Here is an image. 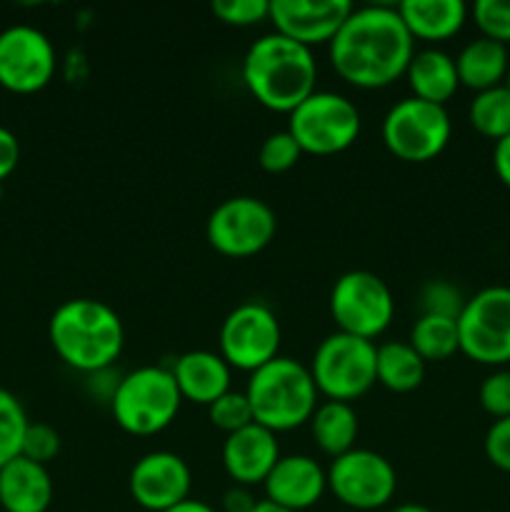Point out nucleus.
I'll return each mask as SVG.
<instances>
[{
  "mask_svg": "<svg viewBox=\"0 0 510 512\" xmlns=\"http://www.w3.org/2000/svg\"><path fill=\"white\" fill-rule=\"evenodd\" d=\"M415 40L398 5L353 8L328 43L330 65L355 88H385L408 70Z\"/></svg>",
  "mask_w": 510,
  "mask_h": 512,
  "instance_id": "nucleus-1",
  "label": "nucleus"
},
{
  "mask_svg": "<svg viewBox=\"0 0 510 512\" xmlns=\"http://www.w3.org/2000/svg\"><path fill=\"white\" fill-rule=\"evenodd\" d=\"M48 338L58 358L80 373H103L113 368L125 345L120 315L103 300L73 298L55 308Z\"/></svg>",
  "mask_w": 510,
  "mask_h": 512,
  "instance_id": "nucleus-2",
  "label": "nucleus"
},
{
  "mask_svg": "<svg viewBox=\"0 0 510 512\" xmlns=\"http://www.w3.org/2000/svg\"><path fill=\"white\" fill-rule=\"evenodd\" d=\"M318 63L313 50L280 33L255 40L243 58V83L260 105L278 113H293L315 93Z\"/></svg>",
  "mask_w": 510,
  "mask_h": 512,
  "instance_id": "nucleus-3",
  "label": "nucleus"
},
{
  "mask_svg": "<svg viewBox=\"0 0 510 512\" xmlns=\"http://www.w3.org/2000/svg\"><path fill=\"white\" fill-rule=\"evenodd\" d=\"M245 395L255 423L278 435L310 423L320 393L308 365L278 355L250 373Z\"/></svg>",
  "mask_w": 510,
  "mask_h": 512,
  "instance_id": "nucleus-4",
  "label": "nucleus"
},
{
  "mask_svg": "<svg viewBox=\"0 0 510 512\" xmlns=\"http://www.w3.org/2000/svg\"><path fill=\"white\" fill-rule=\"evenodd\" d=\"M183 395L173 373L160 365H143L123 375L110 398V413L120 430L138 438L158 435L178 418Z\"/></svg>",
  "mask_w": 510,
  "mask_h": 512,
  "instance_id": "nucleus-5",
  "label": "nucleus"
},
{
  "mask_svg": "<svg viewBox=\"0 0 510 512\" xmlns=\"http://www.w3.org/2000/svg\"><path fill=\"white\" fill-rule=\"evenodd\" d=\"M375 343L335 330L320 340L310 360L315 388L328 400L350 403L375 385Z\"/></svg>",
  "mask_w": 510,
  "mask_h": 512,
  "instance_id": "nucleus-6",
  "label": "nucleus"
},
{
  "mask_svg": "<svg viewBox=\"0 0 510 512\" xmlns=\"http://www.w3.org/2000/svg\"><path fill=\"white\" fill-rule=\"evenodd\" d=\"M288 115V133L310 155L343 153L360 135V110L330 90H315Z\"/></svg>",
  "mask_w": 510,
  "mask_h": 512,
  "instance_id": "nucleus-7",
  "label": "nucleus"
},
{
  "mask_svg": "<svg viewBox=\"0 0 510 512\" xmlns=\"http://www.w3.org/2000/svg\"><path fill=\"white\" fill-rule=\"evenodd\" d=\"M453 123L445 105L415 95L398 100L383 118V143L405 163H428L448 145Z\"/></svg>",
  "mask_w": 510,
  "mask_h": 512,
  "instance_id": "nucleus-8",
  "label": "nucleus"
},
{
  "mask_svg": "<svg viewBox=\"0 0 510 512\" xmlns=\"http://www.w3.org/2000/svg\"><path fill=\"white\" fill-rule=\"evenodd\" d=\"M330 315L340 333L375 340L393 323V293L380 275L370 270H348L330 290Z\"/></svg>",
  "mask_w": 510,
  "mask_h": 512,
  "instance_id": "nucleus-9",
  "label": "nucleus"
},
{
  "mask_svg": "<svg viewBox=\"0 0 510 512\" xmlns=\"http://www.w3.org/2000/svg\"><path fill=\"white\" fill-rule=\"evenodd\" d=\"M460 353L480 365L510 363V288L488 285L458 315Z\"/></svg>",
  "mask_w": 510,
  "mask_h": 512,
  "instance_id": "nucleus-10",
  "label": "nucleus"
},
{
  "mask_svg": "<svg viewBox=\"0 0 510 512\" xmlns=\"http://www.w3.org/2000/svg\"><path fill=\"white\" fill-rule=\"evenodd\" d=\"M278 230L275 210L253 195H235L215 205L205 223L210 248L228 258H250L268 248Z\"/></svg>",
  "mask_w": 510,
  "mask_h": 512,
  "instance_id": "nucleus-11",
  "label": "nucleus"
},
{
  "mask_svg": "<svg viewBox=\"0 0 510 512\" xmlns=\"http://www.w3.org/2000/svg\"><path fill=\"white\" fill-rule=\"evenodd\" d=\"M220 355L230 368L255 373L278 358L280 323L273 310L258 300L240 303L225 315L218 335Z\"/></svg>",
  "mask_w": 510,
  "mask_h": 512,
  "instance_id": "nucleus-12",
  "label": "nucleus"
},
{
  "mask_svg": "<svg viewBox=\"0 0 510 512\" xmlns=\"http://www.w3.org/2000/svg\"><path fill=\"white\" fill-rule=\"evenodd\" d=\"M328 490L353 510H378L393 500L398 473L388 458L368 448H353L330 463Z\"/></svg>",
  "mask_w": 510,
  "mask_h": 512,
  "instance_id": "nucleus-13",
  "label": "nucleus"
},
{
  "mask_svg": "<svg viewBox=\"0 0 510 512\" xmlns=\"http://www.w3.org/2000/svg\"><path fill=\"white\" fill-rule=\"evenodd\" d=\"M58 55L48 35L35 25L0 30V85L10 93H38L53 80Z\"/></svg>",
  "mask_w": 510,
  "mask_h": 512,
  "instance_id": "nucleus-14",
  "label": "nucleus"
},
{
  "mask_svg": "<svg viewBox=\"0 0 510 512\" xmlns=\"http://www.w3.org/2000/svg\"><path fill=\"white\" fill-rule=\"evenodd\" d=\"M188 463L170 450H155L135 460L128 478L130 498L148 512H165L190 498Z\"/></svg>",
  "mask_w": 510,
  "mask_h": 512,
  "instance_id": "nucleus-15",
  "label": "nucleus"
},
{
  "mask_svg": "<svg viewBox=\"0 0 510 512\" xmlns=\"http://www.w3.org/2000/svg\"><path fill=\"white\" fill-rule=\"evenodd\" d=\"M353 5L348 0H270V15L275 33L313 48L330 43Z\"/></svg>",
  "mask_w": 510,
  "mask_h": 512,
  "instance_id": "nucleus-16",
  "label": "nucleus"
},
{
  "mask_svg": "<svg viewBox=\"0 0 510 512\" xmlns=\"http://www.w3.org/2000/svg\"><path fill=\"white\" fill-rule=\"evenodd\" d=\"M265 500L285 510H308L328 490V473L310 455H280L263 483Z\"/></svg>",
  "mask_w": 510,
  "mask_h": 512,
  "instance_id": "nucleus-17",
  "label": "nucleus"
},
{
  "mask_svg": "<svg viewBox=\"0 0 510 512\" xmlns=\"http://www.w3.org/2000/svg\"><path fill=\"white\" fill-rule=\"evenodd\" d=\"M278 460V440H275L273 430L263 428V425L250 423L238 433L225 435L223 468L235 485H243V488L263 485Z\"/></svg>",
  "mask_w": 510,
  "mask_h": 512,
  "instance_id": "nucleus-18",
  "label": "nucleus"
},
{
  "mask_svg": "<svg viewBox=\"0 0 510 512\" xmlns=\"http://www.w3.org/2000/svg\"><path fill=\"white\" fill-rule=\"evenodd\" d=\"M53 495L48 465L18 455L0 468V508L5 512H48Z\"/></svg>",
  "mask_w": 510,
  "mask_h": 512,
  "instance_id": "nucleus-19",
  "label": "nucleus"
},
{
  "mask_svg": "<svg viewBox=\"0 0 510 512\" xmlns=\"http://www.w3.org/2000/svg\"><path fill=\"white\" fill-rule=\"evenodd\" d=\"M230 370L233 368L225 363L220 353L190 350V353H183L175 360L170 373H173L175 385H178L183 400L208 408L220 395L230 390Z\"/></svg>",
  "mask_w": 510,
  "mask_h": 512,
  "instance_id": "nucleus-20",
  "label": "nucleus"
},
{
  "mask_svg": "<svg viewBox=\"0 0 510 512\" xmlns=\"http://www.w3.org/2000/svg\"><path fill=\"white\" fill-rule=\"evenodd\" d=\"M410 35L420 40H448L458 33L468 18V5L463 0H403L398 5Z\"/></svg>",
  "mask_w": 510,
  "mask_h": 512,
  "instance_id": "nucleus-21",
  "label": "nucleus"
},
{
  "mask_svg": "<svg viewBox=\"0 0 510 512\" xmlns=\"http://www.w3.org/2000/svg\"><path fill=\"white\" fill-rule=\"evenodd\" d=\"M405 78H408L415 98L438 105H445V100L453 98L460 85L455 58L440 48H425L413 53Z\"/></svg>",
  "mask_w": 510,
  "mask_h": 512,
  "instance_id": "nucleus-22",
  "label": "nucleus"
},
{
  "mask_svg": "<svg viewBox=\"0 0 510 512\" xmlns=\"http://www.w3.org/2000/svg\"><path fill=\"white\" fill-rule=\"evenodd\" d=\"M455 70H458V80L465 88L483 93V90L503 85L505 75H508V48L498 40L490 38H475L455 58Z\"/></svg>",
  "mask_w": 510,
  "mask_h": 512,
  "instance_id": "nucleus-23",
  "label": "nucleus"
},
{
  "mask_svg": "<svg viewBox=\"0 0 510 512\" xmlns=\"http://www.w3.org/2000/svg\"><path fill=\"white\" fill-rule=\"evenodd\" d=\"M358 428L355 408L350 403H340V400H325L315 408L313 418H310L315 445L333 460L355 448Z\"/></svg>",
  "mask_w": 510,
  "mask_h": 512,
  "instance_id": "nucleus-24",
  "label": "nucleus"
},
{
  "mask_svg": "<svg viewBox=\"0 0 510 512\" xmlns=\"http://www.w3.org/2000/svg\"><path fill=\"white\" fill-rule=\"evenodd\" d=\"M425 378V360L408 340H390L375 350V383L390 393H410Z\"/></svg>",
  "mask_w": 510,
  "mask_h": 512,
  "instance_id": "nucleus-25",
  "label": "nucleus"
},
{
  "mask_svg": "<svg viewBox=\"0 0 510 512\" xmlns=\"http://www.w3.org/2000/svg\"><path fill=\"white\" fill-rule=\"evenodd\" d=\"M408 343L425 363H440L450 355L460 353L458 320L443 318V315H423L410 328Z\"/></svg>",
  "mask_w": 510,
  "mask_h": 512,
  "instance_id": "nucleus-26",
  "label": "nucleus"
},
{
  "mask_svg": "<svg viewBox=\"0 0 510 512\" xmlns=\"http://www.w3.org/2000/svg\"><path fill=\"white\" fill-rule=\"evenodd\" d=\"M468 120L480 135L500 140L510 135V90L505 85L475 93L468 108Z\"/></svg>",
  "mask_w": 510,
  "mask_h": 512,
  "instance_id": "nucleus-27",
  "label": "nucleus"
},
{
  "mask_svg": "<svg viewBox=\"0 0 510 512\" xmlns=\"http://www.w3.org/2000/svg\"><path fill=\"white\" fill-rule=\"evenodd\" d=\"M28 423L23 403L10 390L0 388V468L20 455Z\"/></svg>",
  "mask_w": 510,
  "mask_h": 512,
  "instance_id": "nucleus-28",
  "label": "nucleus"
},
{
  "mask_svg": "<svg viewBox=\"0 0 510 512\" xmlns=\"http://www.w3.org/2000/svg\"><path fill=\"white\" fill-rule=\"evenodd\" d=\"M208 418L210 423L218 430H223L225 435L238 433V430L248 428L253 420V410H250L248 395L238 393V390H228L225 395H220L213 405H208Z\"/></svg>",
  "mask_w": 510,
  "mask_h": 512,
  "instance_id": "nucleus-29",
  "label": "nucleus"
},
{
  "mask_svg": "<svg viewBox=\"0 0 510 512\" xmlns=\"http://www.w3.org/2000/svg\"><path fill=\"white\" fill-rule=\"evenodd\" d=\"M303 150L288 130L270 133L258 150V163L265 173H285L300 160Z\"/></svg>",
  "mask_w": 510,
  "mask_h": 512,
  "instance_id": "nucleus-30",
  "label": "nucleus"
},
{
  "mask_svg": "<svg viewBox=\"0 0 510 512\" xmlns=\"http://www.w3.org/2000/svg\"><path fill=\"white\" fill-rule=\"evenodd\" d=\"M473 20L483 38L510 43V0H478L473 5Z\"/></svg>",
  "mask_w": 510,
  "mask_h": 512,
  "instance_id": "nucleus-31",
  "label": "nucleus"
},
{
  "mask_svg": "<svg viewBox=\"0 0 510 512\" xmlns=\"http://www.w3.org/2000/svg\"><path fill=\"white\" fill-rule=\"evenodd\" d=\"M463 305L465 298L448 280H430L420 290V308H423V315H443V318L458 320Z\"/></svg>",
  "mask_w": 510,
  "mask_h": 512,
  "instance_id": "nucleus-32",
  "label": "nucleus"
},
{
  "mask_svg": "<svg viewBox=\"0 0 510 512\" xmlns=\"http://www.w3.org/2000/svg\"><path fill=\"white\" fill-rule=\"evenodd\" d=\"M60 453V435L53 425L48 423H28L20 445V455L33 463L48 465L50 460L58 458Z\"/></svg>",
  "mask_w": 510,
  "mask_h": 512,
  "instance_id": "nucleus-33",
  "label": "nucleus"
},
{
  "mask_svg": "<svg viewBox=\"0 0 510 512\" xmlns=\"http://www.w3.org/2000/svg\"><path fill=\"white\" fill-rule=\"evenodd\" d=\"M215 18L223 20L225 25H238V28H248V25L260 23L270 15V0H215L210 5Z\"/></svg>",
  "mask_w": 510,
  "mask_h": 512,
  "instance_id": "nucleus-34",
  "label": "nucleus"
},
{
  "mask_svg": "<svg viewBox=\"0 0 510 512\" xmlns=\"http://www.w3.org/2000/svg\"><path fill=\"white\" fill-rule=\"evenodd\" d=\"M478 398L485 413L493 415L495 420L510 418V370L500 368L495 373H490L480 383Z\"/></svg>",
  "mask_w": 510,
  "mask_h": 512,
  "instance_id": "nucleus-35",
  "label": "nucleus"
},
{
  "mask_svg": "<svg viewBox=\"0 0 510 512\" xmlns=\"http://www.w3.org/2000/svg\"><path fill=\"white\" fill-rule=\"evenodd\" d=\"M485 458L503 473H510V418L495 420L485 433Z\"/></svg>",
  "mask_w": 510,
  "mask_h": 512,
  "instance_id": "nucleus-36",
  "label": "nucleus"
},
{
  "mask_svg": "<svg viewBox=\"0 0 510 512\" xmlns=\"http://www.w3.org/2000/svg\"><path fill=\"white\" fill-rule=\"evenodd\" d=\"M20 163V143L13 130L0 125V180L8 178Z\"/></svg>",
  "mask_w": 510,
  "mask_h": 512,
  "instance_id": "nucleus-37",
  "label": "nucleus"
},
{
  "mask_svg": "<svg viewBox=\"0 0 510 512\" xmlns=\"http://www.w3.org/2000/svg\"><path fill=\"white\" fill-rule=\"evenodd\" d=\"M255 495L250 493V488L243 485H233L230 490H225L223 495V512H250L255 508Z\"/></svg>",
  "mask_w": 510,
  "mask_h": 512,
  "instance_id": "nucleus-38",
  "label": "nucleus"
},
{
  "mask_svg": "<svg viewBox=\"0 0 510 512\" xmlns=\"http://www.w3.org/2000/svg\"><path fill=\"white\" fill-rule=\"evenodd\" d=\"M493 168H495V175L503 180V185H508L510 188V135L495 140Z\"/></svg>",
  "mask_w": 510,
  "mask_h": 512,
  "instance_id": "nucleus-39",
  "label": "nucleus"
},
{
  "mask_svg": "<svg viewBox=\"0 0 510 512\" xmlns=\"http://www.w3.org/2000/svg\"><path fill=\"white\" fill-rule=\"evenodd\" d=\"M165 512H218V510H215L213 505L203 503V500L188 498V500H183V503H180V505H175V508H170V510H165Z\"/></svg>",
  "mask_w": 510,
  "mask_h": 512,
  "instance_id": "nucleus-40",
  "label": "nucleus"
},
{
  "mask_svg": "<svg viewBox=\"0 0 510 512\" xmlns=\"http://www.w3.org/2000/svg\"><path fill=\"white\" fill-rule=\"evenodd\" d=\"M250 512H293V510L280 508V505L270 503V500H258V503H255V508L250 510Z\"/></svg>",
  "mask_w": 510,
  "mask_h": 512,
  "instance_id": "nucleus-41",
  "label": "nucleus"
},
{
  "mask_svg": "<svg viewBox=\"0 0 510 512\" xmlns=\"http://www.w3.org/2000/svg\"><path fill=\"white\" fill-rule=\"evenodd\" d=\"M390 512H433L430 508H425V505H415V503H405V505H398V508H393Z\"/></svg>",
  "mask_w": 510,
  "mask_h": 512,
  "instance_id": "nucleus-42",
  "label": "nucleus"
},
{
  "mask_svg": "<svg viewBox=\"0 0 510 512\" xmlns=\"http://www.w3.org/2000/svg\"><path fill=\"white\" fill-rule=\"evenodd\" d=\"M503 85H505V88H508V90H510V70H508V75H505V80H503Z\"/></svg>",
  "mask_w": 510,
  "mask_h": 512,
  "instance_id": "nucleus-43",
  "label": "nucleus"
}]
</instances>
